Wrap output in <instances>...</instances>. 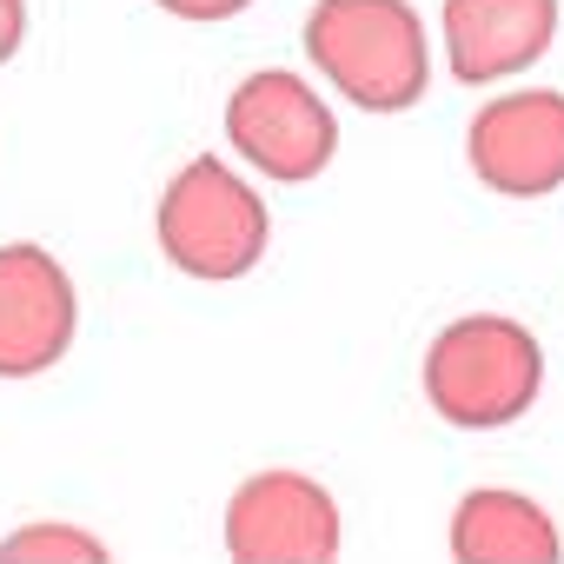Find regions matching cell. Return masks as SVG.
<instances>
[{
  "label": "cell",
  "instance_id": "10",
  "mask_svg": "<svg viewBox=\"0 0 564 564\" xmlns=\"http://www.w3.org/2000/svg\"><path fill=\"white\" fill-rule=\"evenodd\" d=\"M0 564H113V551L67 518H34L0 538Z\"/></svg>",
  "mask_w": 564,
  "mask_h": 564
},
{
  "label": "cell",
  "instance_id": "12",
  "mask_svg": "<svg viewBox=\"0 0 564 564\" xmlns=\"http://www.w3.org/2000/svg\"><path fill=\"white\" fill-rule=\"evenodd\" d=\"M28 41V0H0V67H8Z\"/></svg>",
  "mask_w": 564,
  "mask_h": 564
},
{
  "label": "cell",
  "instance_id": "1",
  "mask_svg": "<svg viewBox=\"0 0 564 564\" xmlns=\"http://www.w3.org/2000/svg\"><path fill=\"white\" fill-rule=\"evenodd\" d=\"M306 61L359 113H412L432 87V41L412 0H313Z\"/></svg>",
  "mask_w": 564,
  "mask_h": 564
},
{
  "label": "cell",
  "instance_id": "3",
  "mask_svg": "<svg viewBox=\"0 0 564 564\" xmlns=\"http://www.w3.org/2000/svg\"><path fill=\"white\" fill-rule=\"evenodd\" d=\"M153 239L173 272L226 286V279H246L265 259L272 213L246 173H232L219 153H199L166 180V193L153 206Z\"/></svg>",
  "mask_w": 564,
  "mask_h": 564
},
{
  "label": "cell",
  "instance_id": "6",
  "mask_svg": "<svg viewBox=\"0 0 564 564\" xmlns=\"http://www.w3.org/2000/svg\"><path fill=\"white\" fill-rule=\"evenodd\" d=\"M465 166L498 199H551L564 186V94H498L465 127Z\"/></svg>",
  "mask_w": 564,
  "mask_h": 564
},
{
  "label": "cell",
  "instance_id": "8",
  "mask_svg": "<svg viewBox=\"0 0 564 564\" xmlns=\"http://www.w3.org/2000/svg\"><path fill=\"white\" fill-rule=\"evenodd\" d=\"M452 80L498 87L524 67H538L557 41V0H445L438 8Z\"/></svg>",
  "mask_w": 564,
  "mask_h": 564
},
{
  "label": "cell",
  "instance_id": "5",
  "mask_svg": "<svg viewBox=\"0 0 564 564\" xmlns=\"http://www.w3.org/2000/svg\"><path fill=\"white\" fill-rule=\"evenodd\" d=\"M219 538L232 564H333L346 544V518L313 471L272 465L226 498Z\"/></svg>",
  "mask_w": 564,
  "mask_h": 564
},
{
  "label": "cell",
  "instance_id": "9",
  "mask_svg": "<svg viewBox=\"0 0 564 564\" xmlns=\"http://www.w3.org/2000/svg\"><path fill=\"white\" fill-rule=\"evenodd\" d=\"M445 551L452 564H564V531L538 498L511 485H478L452 505Z\"/></svg>",
  "mask_w": 564,
  "mask_h": 564
},
{
  "label": "cell",
  "instance_id": "7",
  "mask_svg": "<svg viewBox=\"0 0 564 564\" xmlns=\"http://www.w3.org/2000/svg\"><path fill=\"white\" fill-rule=\"evenodd\" d=\"M74 333H80L74 272L34 239H8L0 246V379L54 372L74 352Z\"/></svg>",
  "mask_w": 564,
  "mask_h": 564
},
{
  "label": "cell",
  "instance_id": "2",
  "mask_svg": "<svg viewBox=\"0 0 564 564\" xmlns=\"http://www.w3.org/2000/svg\"><path fill=\"white\" fill-rule=\"evenodd\" d=\"M425 405L458 432H505L544 392V346L511 313H465L452 319L419 366Z\"/></svg>",
  "mask_w": 564,
  "mask_h": 564
},
{
  "label": "cell",
  "instance_id": "11",
  "mask_svg": "<svg viewBox=\"0 0 564 564\" xmlns=\"http://www.w3.org/2000/svg\"><path fill=\"white\" fill-rule=\"evenodd\" d=\"M160 14H173V21H193V28H213V21H232V14H246L252 0H153Z\"/></svg>",
  "mask_w": 564,
  "mask_h": 564
},
{
  "label": "cell",
  "instance_id": "4",
  "mask_svg": "<svg viewBox=\"0 0 564 564\" xmlns=\"http://www.w3.org/2000/svg\"><path fill=\"white\" fill-rule=\"evenodd\" d=\"M219 127H226V147L259 180H279V186L319 180L333 166V153H339V113L293 67H259V74H246L226 94Z\"/></svg>",
  "mask_w": 564,
  "mask_h": 564
}]
</instances>
